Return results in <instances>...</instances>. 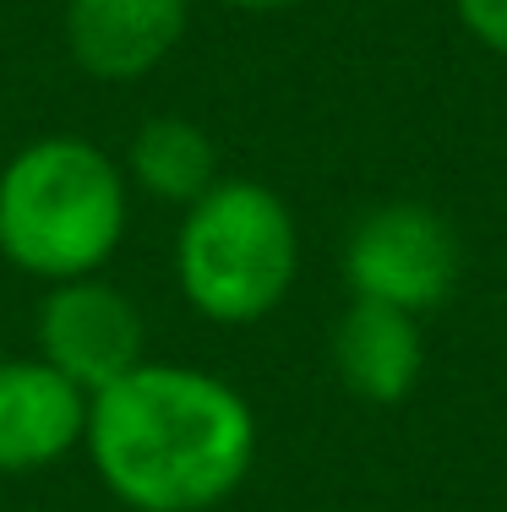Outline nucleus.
<instances>
[{
    "mask_svg": "<svg viewBox=\"0 0 507 512\" xmlns=\"http://www.w3.org/2000/svg\"><path fill=\"white\" fill-rule=\"evenodd\" d=\"M88 436V393L50 360H0V474L60 463Z\"/></svg>",
    "mask_w": 507,
    "mask_h": 512,
    "instance_id": "nucleus-7",
    "label": "nucleus"
},
{
    "mask_svg": "<svg viewBox=\"0 0 507 512\" xmlns=\"http://www.w3.org/2000/svg\"><path fill=\"white\" fill-rule=\"evenodd\" d=\"M300 235L279 191L257 180H219L186 207L175 235L180 295L208 322L246 327L279 311L295 284Z\"/></svg>",
    "mask_w": 507,
    "mask_h": 512,
    "instance_id": "nucleus-3",
    "label": "nucleus"
},
{
    "mask_svg": "<svg viewBox=\"0 0 507 512\" xmlns=\"http://www.w3.org/2000/svg\"><path fill=\"white\" fill-rule=\"evenodd\" d=\"M344 278L355 300H382L409 316L437 311L458 284V235L420 202H388L355 224L344 246Z\"/></svg>",
    "mask_w": 507,
    "mask_h": 512,
    "instance_id": "nucleus-4",
    "label": "nucleus"
},
{
    "mask_svg": "<svg viewBox=\"0 0 507 512\" xmlns=\"http://www.w3.org/2000/svg\"><path fill=\"white\" fill-rule=\"evenodd\" d=\"M333 365L349 393L366 398V404H398V398H409L420 365H426L415 316L398 306H382V300H355L338 316Z\"/></svg>",
    "mask_w": 507,
    "mask_h": 512,
    "instance_id": "nucleus-8",
    "label": "nucleus"
},
{
    "mask_svg": "<svg viewBox=\"0 0 507 512\" xmlns=\"http://www.w3.org/2000/svg\"><path fill=\"white\" fill-rule=\"evenodd\" d=\"M126 235V175L82 137L28 142L0 169V251L11 267L66 284L93 278Z\"/></svg>",
    "mask_w": 507,
    "mask_h": 512,
    "instance_id": "nucleus-2",
    "label": "nucleus"
},
{
    "mask_svg": "<svg viewBox=\"0 0 507 512\" xmlns=\"http://www.w3.org/2000/svg\"><path fill=\"white\" fill-rule=\"evenodd\" d=\"M458 17L491 55H507V0H458Z\"/></svg>",
    "mask_w": 507,
    "mask_h": 512,
    "instance_id": "nucleus-10",
    "label": "nucleus"
},
{
    "mask_svg": "<svg viewBox=\"0 0 507 512\" xmlns=\"http://www.w3.org/2000/svg\"><path fill=\"white\" fill-rule=\"evenodd\" d=\"M126 169L148 197L191 207L202 191L219 186V153H213L208 131L191 126L180 115H153L148 126L131 137Z\"/></svg>",
    "mask_w": 507,
    "mask_h": 512,
    "instance_id": "nucleus-9",
    "label": "nucleus"
},
{
    "mask_svg": "<svg viewBox=\"0 0 507 512\" xmlns=\"http://www.w3.org/2000/svg\"><path fill=\"white\" fill-rule=\"evenodd\" d=\"M82 442L131 512H208L257 463V420L219 376L142 360L88 398Z\"/></svg>",
    "mask_w": 507,
    "mask_h": 512,
    "instance_id": "nucleus-1",
    "label": "nucleus"
},
{
    "mask_svg": "<svg viewBox=\"0 0 507 512\" xmlns=\"http://www.w3.org/2000/svg\"><path fill=\"white\" fill-rule=\"evenodd\" d=\"M224 6H240V11H284L295 0H224Z\"/></svg>",
    "mask_w": 507,
    "mask_h": 512,
    "instance_id": "nucleus-11",
    "label": "nucleus"
},
{
    "mask_svg": "<svg viewBox=\"0 0 507 512\" xmlns=\"http://www.w3.org/2000/svg\"><path fill=\"white\" fill-rule=\"evenodd\" d=\"M39 360L93 398L142 365V316L99 273L66 278L39 306Z\"/></svg>",
    "mask_w": 507,
    "mask_h": 512,
    "instance_id": "nucleus-5",
    "label": "nucleus"
},
{
    "mask_svg": "<svg viewBox=\"0 0 507 512\" xmlns=\"http://www.w3.org/2000/svg\"><path fill=\"white\" fill-rule=\"evenodd\" d=\"M191 0H66V44L88 77L137 82L180 44Z\"/></svg>",
    "mask_w": 507,
    "mask_h": 512,
    "instance_id": "nucleus-6",
    "label": "nucleus"
}]
</instances>
